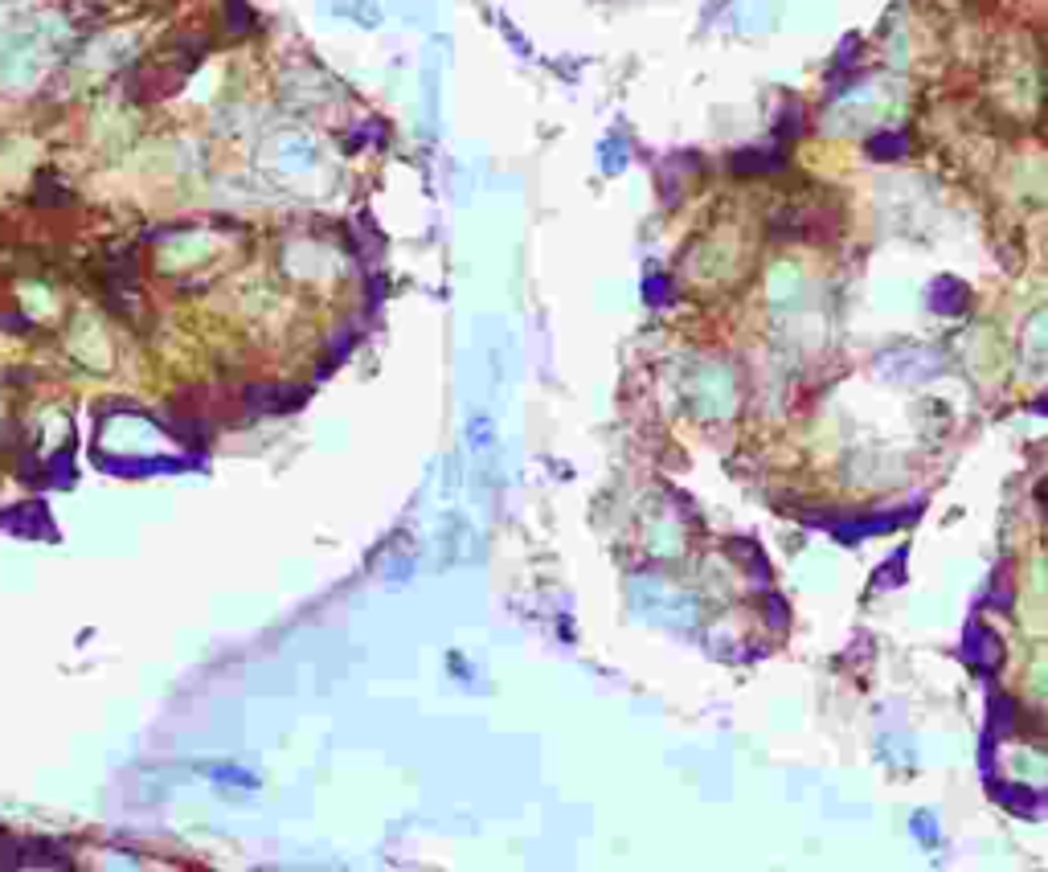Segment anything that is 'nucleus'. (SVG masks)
Segmentation results:
<instances>
[{"label":"nucleus","instance_id":"obj_1","mask_svg":"<svg viewBox=\"0 0 1048 872\" xmlns=\"http://www.w3.org/2000/svg\"><path fill=\"white\" fill-rule=\"evenodd\" d=\"M995 795H999L1003 803H1012V811H1020V815L1036 811V795H1028V791H1016V787H995Z\"/></svg>","mask_w":1048,"mask_h":872},{"label":"nucleus","instance_id":"obj_2","mask_svg":"<svg viewBox=\"0 0 1048 872\" xmlns=\"http://www.w3.org/2000/svg\"><path fill=\"white\" fill-rule=\"evenodd\" d=\"M868 148L877 152V156H897V152H905V140H901V136H877Z\"/></svg>","mask_w":1048,"mask_h":872},{"label":"nucleus","instance_id":"obj_3","mask_svg":"<svg viewBox=\"0 0 1048 872\" xmlns=\"http://www.w3.org/2000/svg\"><path fill=\"white\" fill-rule=\"evenodd\" d=\"M647 299H664V279H651V287H647Z\"/></svg>","mask_w":1048,"mask_h":872}]
</instances>
